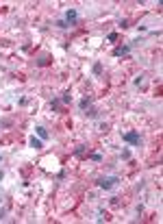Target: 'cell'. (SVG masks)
<instances>
[{"mask_svg": "<svg viewBox=\"0 0 163 224\" xmlns=\"http://www.w3.org/2000/svg\"><path fill=\"white\" fill-rule=\"evenodd\" d=\"M142 83H144V76H137V79H135V85H137V87L142 85Z\"/></svg>", "mask_w": 163, "mask_h": 224, "instance_id": "18", "label": "cell"}, {"mask_svg": "<svg viewBox=\"0 0 163 224\" xmlns=\"http://www.w3.org/2000/svg\"><path fill=\"white\" fill-rule=\"evenodd\" d=\"M59 100H61L63 105H70V102H72V96H70V91H65V94H63V96L59 98Z\"/></svg>", "mask_w": 163, "mask_h": 224, "instance_id": "11", "label": "cell"}, {"mask_svg": "<svg viewBox=\"0 0 163 224\" xmlns=\"http://www.w3.org/2000/svg\"><path fill=\"white\" fill-rule=\"evenodd\" d=\"M63 22L67 24V26H76V22H78V11H76V9H67Z\"/></svg>", "mask_w": 163, "mask_h": 224, "instance_id": "3", "label": "cell"}, {"mask_svg": "<svg viewBox=\"0 0 163 224\" xmlns=\"http://www.w3.org/2000/svg\"><path fill=\"white\" fill-rule=\"evenodd\" d=\"M0 161H2V155H0Z\"/></svg>", "mask_w": 163, "mask_h": 224, "instance_id": "21", "label": "cell"}, {"mask_svg": "<svg viewBox=\"0 0 163 224\" xmlns=\"http://www.w3.org/2000/svg\"><path fill=\"white\" fill-rule=\"evenodd\" d=\"M57 26H59V29H70V26H67V24H65L63 20H59V22H57Z\"/></svg>", "mask_w": 163, "mask_h": 224, "instance_id": "15", "label": "cell"}, {"mask_svg": "<svg viewBox=\"0 0 163 224\" xmlns=\"http://www.w3.org/2000/svg\"><path fill=\"white\" fill-rule=\"evenodd\" d=\"M89 159H91V161H96V163H100V161H102V155L94 153V155H89Z\"/></svg>", "mask_w": 163, "mask_h": 224, "instance_id": "14", "label": "cell"}, {"mask_svg": "<svg viewBox=\"0 0 163 224\" xmlns=\"http://www.w3.org/2000/svg\"><path fill=\"white\" fill-rule=\"evenodd\" d=\"M118 183H120L118 176H100V179L96 181V185H98L100 189H104V191H107V189H113Z\"/></svg>", "mask_w": 163, "mask_h": 224, "instance_id": "1", "label": "cell"}, {"mask_svg": "<svg viewBox=\"0 0 163 224\" xmlns=\"http://www.w3.org/2000/svg\"><path fill=\"white\" fill-rule=\"evenodd\" d=\"M120 29H128V20H120Z\"/></svg>", "mask_w": 163, "mask_h": 224, "instance_id": "16", "label": "cell"}, {"mask_svg": "<svg viewBox=\"0 0 163 224\" xmlns=\"http://www.w3.org/2000/svg\"><path fill=\"white\" fill-rule=\"evenodd\" d=\"M48 63H50V57H39V59H37V65H39V68H46Z\"/></svg>", "mask_w": 163, "mask_h": 224, "instance_id": "10", "label": "cell"}, {"mask_svg": "<svg viewBox=\"0 0 163 224\" xmlns=\"http://www.w3.org/2000/svg\"><path fill=\"white\" fill-rule=\"evenodd\" d=\"M2 179H5V172H2V170H0V181H2Z\"/></svg>", "mask_w": 163, "mask_h": 224, "instance_id": "20", "label": "cell"}, {"mask_svg": "<svg viewBox=\"0 0 163 224\" xmlns=\"http://www.w3.org/2000/svg\"><path fill=\"white\" fill-rule=\"evenodd\" d=\"M133 50V44H124V46H115L113 48V57H126Z\"/></svg>", "mask_w": 163, "mask_h": 224, "instance_id": "4", "label": "cell"}, {"mask_svg": "<svg viewBox=\"0 0 163 224\" xmlns=\"http://www.w3.org/2000/svg\"><path fill=\"white\" fill-rule=\"evenodd\" d=\"M89 105H91V98L89 96H85V98H81V102H78V107L85 111V109H89Z\"/></svg>", "mask_w": 163, "mask_h": 224, "instance_id": "7", "label": "cell"}, {"mask_svg": "<svg viewBox=\"0 0 163 224\" xmlns=\"http://www.w3.org/2000/svg\"><path fill=\"white\" fill-rule=\"evenodd\" d=\"M87 118H91V120H98V118H100V113H98L96 109H87Z\"/></svg>", "mask_w": 163, "mask_h": 224, "instance_id": "12", "label": "cell"}, {"mask_svg": "<svg viewBox=\"0 0 163 224\" xmlns=\"http://www.w3.org/2000/svg\"><path fill=\"white\" fill-rule=\"evenodd\" d=\"M59 107H61V100H59V98H55V100L50 102V109H52V111H59Z\"/></svg>", "mask_w": 163, "mask_h": 224, "instance_id": "13", "label": "cell"}, {"mask_svg": "<svg viewBox=\"0 0 163 224\" xmlns=\"http://www.w3.org/2000/svg\"><path fill=\"white\" fill-rule=\"evenodd\" d=\"M122 141L131 146H142V135H139V131H128V133H122Z\"/></svg>", "mask_w": 163, "mask_h": 224, "instance_id": "2", "label": "cell"}, {"mask_svg": "<svg viewBox=\"0 0 163 224\" xmlns=\"http://www.w3.org/2000/svg\"><path fill=\"white\" fill-rule=\"evenodd\" d=\"M85 150H87V146H83V144H81V146H76V148H74V157H83V155H85Z\"/></svg>", "mask_w": 163, "mask_h": 224, "instance_id": "9", "label": "cell"}, {"mask_svg": "<svg viewBox=\"0 0 163 224\" xmlns=\"http://www.w3.org/2000/svg\"><path fill=\"white\" fill-rule=\"evenodd\" d=\"M107 39H109V41H115V39H118V33H109Z\"/></svg>", "mask_w": 163, "mask_h": 224, "instance_id": "17", "label": "cell"}, {"mask_svg": "<svg viewBox=\"0 0 163 224\" xmlns=\"http://www.w3.org/2000/svg\"><path fill=\"white\" fill-rule=\"evenodd\" d=\"M122 159H131V150H124L122 153Z\"/></svg>", "mask_w": 163, "mask_h": 224, "instance_id": "19", "label": "cell"}, {"mask_svg": "<svg viewBox=\"0 0 163 224\" xmlns=\"http://www.w3.org/2000/svg\"><path fill=\"white\" fill-rule=\"evenodd\" d=\"M28 144H31V148H35V150H41V148H44V141L39 137H35V135L28 139Z\"/></svg>", "mask_w": 163, "mask_h": 224, "instance_id": "6", "label": "cell"}, {"mask_svg": "<svg viewBox=\"0 0 163 224\" xmlns=\"http://www.w3.org/2000/svg\"><path fill=\"white\" fill-rule=\"evenodd\" d=\"M35 133H37V137H39L41 141H46V139L50 137V133H48V129H46V126H37V129H35Z\"/></svg>", "mask_w": 163, "mask_h": 224, "instance_id": "5", "label": "cell"}, {"mask_svg": "<svg viewBox=\"0 0 163 224\" xmlns=\"http://www.w3.org/2000/svg\"><path fill=\"white\" fill-rule=\"evenodd\" d=\"M91 72H94V76H100V74H102V63H100V61H96V63H94V68H91Z\"/></svg>", "mask_w": 163, "mask_h": 224, "instance_id": "8", "label": "cell"}]
</instances>
